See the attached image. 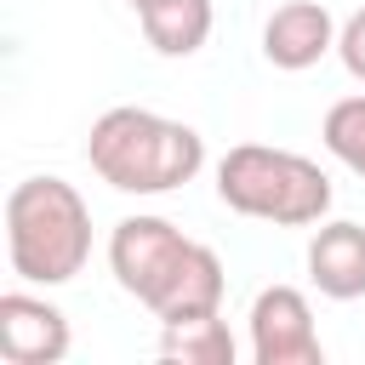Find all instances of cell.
I'll list each match as a JSON object with an SVG mask.
<instances>
[{
	"label": "cell",
	"instance_id": "obj_4",
	"mask_svg": "<svg viewBox=\"0 0 365 365\" xmlns=\"http://www.w3.org/2000/svg\"><path fill=\"white\" fill-rule=\"evenodd\" d=\"M245 331H251L257 365H319L325 359V342L314 331V308L297 285H262L251 297Z\"/></svg>",
	"mask_w": 365,
	"mask_h": 365
},
{
	"label": "cell",
	"instance_id": "obj_13",
	"mask_svg": "<svg viewBox=\"0 0 365 365\" xmlns=\"http://www.w3.org/2000/svg\"><path fill=\"white\" fill-rule=\"evenodd\" d=\"M336 57H342V68L354 80H365V6L348 11V23L336 29Z\"/></svg>",
	"mask_w": 365,
	"mask_h": 365
},
{
	"label": "cell",
	"instance_id": "obj_8",
	"mask_svg": "<svg viewBox=\"0 0 365 365\" xmlns=\"http://www.w3.org/2000/svg\"><path fill=\"white\" fill-rule=\"evenodd\" d=\"M222 291H228V274H222V257L200 240H188V251L177 257V268L160 279V291L143 302L160 325L165 319H194V314H222Z\"/></svg>",
	"mask_w": 365,
	"mask_h": 365
},
{
	"label": "cell",
	"instance_id": "obj_7",
	"mask_svg": "<svg viewBox=\"0 0 365 365\" xmlns=\"http://www.w3.org/2000/svg\"><path fill=\"white\" fill-rule=\"evenodd\" d=\"M336 17L319 6V0H285V6H274L268 11V23H262V57L274 63V68H285V74H302V68H314L325 51H336Z\"/></svg>",
	"mask_w": 365,
	"mask_h": 365
},
{
	"label": "cell",
	"instance_id": "obj_10",
	"mask_svg": "<svg viewBox=\"0 0 365 365\" xmlns=\"http://www.w3.org/2000/svg\"><path fill=\"white\" fill-rule=\"evenodd\" d=\"M137 23H143V40L160 57H194L211 40L217 11H211V0H160V6L137 11Z\"/></svg>",
	"mask_w": 365,
	"mask_h": 365
},
{
	"label": "cell",
	"instance_id": "obj_12",
	"mask_svg": "<svg viewBox=\"0 0 365 365\" xmlns=\"http://www.w3.org/2000/svg\"><path fill=\"white\" fill-rule=\"evenodd\" d=\"M319 143L336 165H348L354 177H365V91L359 97H336L319 120Z\"/></svg>",
	"mask_w": 365,
	"mask_h": 365
},
{
	"label": "cell",
	"instance_id": "obj_2",
	"mask_svg": "<svg viewBox=\"0 0 365 365\" xmlns=\"http://www.w3.org/2000/svg\"><path fill=\"white\" fill-rule=\"evenodd\" d=\"M6 262L23 285H68L91 262V205L63 177H23L6 194Z\"/></svg>",
	"mask_w": 365,
	"mask_h": 365
},
{
	"label": "cell",
	"instance_id": "obj_5",
	"mask_svg": "<svg viewBox=\"0 0 365 365\" xmlns=\"http://www.w3.org/2000/svg\"><path fill=\"white\" fill-rule=\"evenodd\" d=\"M182 251H188V234H182L177 222L137 211V217H120L114 234H108V274H114V285H120L125 297L148 302V297L160 291V279L177 268Z\"/></svg>",
	"mask_w": 365,
	"mask_h": 365
},
{
	"label": "cell",
	"instance_id": "obj_3",
	"mask_svg": "<svg viewBox=\"0 0 365 365\" xmlns=\"http://www.w3.org/2000/svg\"><path fill=\"white\" fill-rule=\"evenodd\" d=\"M217 200L274 228H314L331 211V177L308 154L268 148V143H234L217 160Z\"/></svg>",
	"mask_w": 365,
	"mask_h": 365
},
{
	"label": "cell",
	"instance_id": "obj_6",
	"mask_svg": "<svg viewBox=\"0 0 365 365\" xmlns=\"http://www.w3.org/2000/svg\"><path fill=\"white\" fill-rule=\"evenodd\" d=\"M68 314L46 297L6 291L0 297V359L11 365H57L68 359Z\"/></svg>",
	"mask_w": 365,
	"mask_h": 365
},
{
	"label": "cell",
	"instance_id": "obj_11",
	"mask_svg": "<svg viewBox=\"0 0 365 365\" xmlns=\"http://www.w3.org/2000/svg\"><path fill=\"white\" fill-rule=\"evenodd\" d=\"M160 354L182 365H234V331L222 314H194V319H165L160 325Z\"/></svg>",
	"mask_w": 365,
	"mask_h": 365
},
{
	"label": "cell",
	"instance_id": "obj_14",
	"mask_svg": "<svg viewBox=\"0 0 365 365\" xmlns=\"http://www.w3.org/2000/svg\"><path fill=\"white\" fill-rule=\"evenodd\" d=\"M125 6H131V11H148V6H160V0H125Z\"/></svg>",
	"mask_w": 365,
	"mask_h": 365
},
{
	"label": "cell",
	"instance_id": "obj_9",
	"mask_svg": "<svg viewBox=\"0 0 365 365\" xmlns=\"http://www.w3.org/2000/svg\"><path fill=\"white\" fill-rule=\"evenodd\" d=\"M308 279L331 302L365 297V222H319L308 240Z\"/></svg>",
	"mask_w": 365,
	"mask_h": 365
},
{
	"label": "cell",
	"instance_id": "obj_1",
	"mask_svg": "<svg viewBox=\"0 0 365 365\" xmlns=\"http://www.w3.org/2000/svg\"><path fill=\"white\" fill-rule=\"evenodd\" d=\"M91 171L120 188V194H171L200 177L205 165V137L182 120H165L154 108H103L86 137Z\"/></svg>",
	"mask_w": 365,
	"mask_h": 365
}]
</instances>
